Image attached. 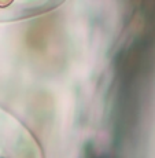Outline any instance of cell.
I'll list each match as a JSON object with an SVG mask.
<instances>
[{
  "label": "cell",
  "mask_w": 155,
  "mask_h": 158,
  "mask_svg": "<svg viewBox=\"0 0 155 158\" xmlns=\"http://www.w3.org/2000/svg\"><path fill=\"white\" fill-rule=\"evenodd\" d=\"M11 2H0V7H4V6H8Z\"/></svg>",
  "instance_id": "obj_1"
}]
</instances>
